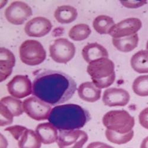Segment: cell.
<instances>
[{
    "mask_svg": "<svg viewBox=\"0 0 148 148\" xmlns=\"http://www.w3.org/2000/svg\"><path fill=\"white\" fill-rule=\"evenodd\" d=\"M104 126L109 130L119 133H127L134 126V118L125 110H112L103 118Z\"/></svg>",
    "mask_w": 148,
    "mask_h": 148,
    "instance_id": "cell-4",
    "label": "cell"
},
{
    "mask_svg": "<svg viewBox=\"0 0 148 148\" xmlns=\"http://www.w3.org/2000/svg\"><path fill=\"white\" fill-rule=\"evenodd\" d=\"M1 53V75L0 81L3 82L7 79L12 73L13 68L16 65L14 55L9 49L2 47L0 49Z\"/></svg>",
    "mask_w": 148,
    "mask_h": 148,
    "instance_id": "cell-14",
    "label": "cell"
},
{
    "mask_svg": "<svg viewBox=\"0 0 148 148\" xmlns=\"http://www.w3.org/2000/svg\"><path fill=\"white\" fill-rule=\"evenodd\" d=\"M139 120L140 125L148 129V107L143 109L139 115Z\"/></svg>",
    "mask_w": 148,
    "mask_h": 148,
    "instance_id": "cell-30",
    "label": "cell"
},
{
    "mask_svg": "<svg viewBox=\"0 0 148 148\" xmlns=\"http://www.w3.org/2000/svg\"><path fill=\"white\" fill-rule=\"evenodd\" d=\"M91 30L87 24L80 23L73 26L69 32V37L74 41H82L87 39Z\"/></svg>",
    "mask_w": 148,
    "mask_h": 148,
    "instance_id": "cell-24",
    "label": "cell"
},
{
    "mask_svg": "<svg viewBox=\"0 0 148 148\" xmlns=\"http://www.w3.org/2000/svg\"><path fill=\"white\" fill-rule=\"evenodd\" d=\"M33 14L32 8L26 3L16 1L11 3L4 12L7 20L14 25H21Z\"/></svg>",
    "mask_w": 148,
    "mask_h": 148,
    "instance_id": "cell-9",
    "label": "cell"
},
{
    "mask_svg": "<svg viewBox=\"0 0 148 148\" xmlns=\"http://www.w3.org/2000/svg\"><path fill=\"white\" fill-rule=\"evenodd\" d=\"M36 133L41 142L45 145H51L58 140V129L50 122L38 125L36 128Z\"/></svg>",
    "mask_w": 148,
    "mask_h": 148,
    "instance_id": "cell-15",
    "label": "cell"
},
{
    "mask_svg": "<svg viewBox=\"0 0 148 148\" xmlns=\"http://www.w3.org/2000/svg\"><path fill=\"white\" fill-rule=\"evenodd\" d=\"M88 140V134L83 130H59L57 144L60 148H81Z\"/></svg>",
    "mask_w": 148,
    "mask_h": 148,
    "instance_id": "cell-8",
    "label": "cell"
},
{
    "mask_svg": "<svg viewBox=\"0 0 148 148\" xmlns=\"http://www.w3.org/2000/svg\"><path fill=\"white\" fill-rule=\"evenodd\" d=\"M112 42L113 46L118 51L121 52L127 53L133 51L138 46L139 36L136 33L125 38H113Z\"/></svg>",
    "mask_w": 148,
    "mask_h": 148,
    "instance_id": "cell-19",
    "label": "cell"
},
{
    "mask_svg": "<svg viewBox=\"0 0 148 148\" xmlns=\"http://www.w3.org/2000/svg\"><path fill=\"white\" fill-rule=\"evenodd\" d=\"M52 24L49 19L43 17H36L29 20L24 26L26 34L33 38H41L51 32Z\"/></svg>",
    "mask_w": 148,
    "mask_h": 148,
    "instance_id": "cell-12",
    "label": "cell"
},
{
    "mask_svg": "<svg viewBox=\"0 0 148 148\" xmlns=\"http://www.w3.org/2000/svg\"><path fill=\"white\" fill-rule=\"evenodd\" d=\"M76 90L75 81L68 74L59 71L46 70L34 79L32 94L49 104L56 106L70 100Z\"/></svg>",
    "mask_w": 148,
    "mask_h": 148,
    "instance_id": "cell-1",
    "label": "cell"
},
{
    "mask_svg": "<svg viewBox=\"0 0 148 148\" xmlns=\"http://www.w3.org/2000/svg\"><path fill=\"white\" fill-rule=\"evenodd\" d=\"M146 50L148 51V40H147V43H146Z\"/></svg>",
    "mask_w": 148,
    "mask_h": 148,
    "instance_id": "cell-32",
    "label": "cell"
},
{
    "mask_svg": "<svg viewBox=\"0 0 148 148\" xmlns=\"http://www.w3.org/2000/svg\"><path fill=\"white\" fill-rule=\"evenodd\" d=\"M142 23L138 18H128L123 20L110 30L109 34L113 38H121L136 34L142 28Z\"/></svg>",
    "mask_w": 148,
    "mask_h": 148,
    "instance_id": "cell-11",
    "label": "cell"
},
{
    "mask_svg": "<svg viewBox=\"0 0 148 148\" xmlns=\"http://www.w3.org/2000/svg\"><path fill=\"white\" fill-rule=\"evenodd\" d=\"M17 141L18 147L21 148H39L42 145V142L36 132L27 128Z\"/></svg>",
    "mask_w": 148,
    "mask_h": 148,
    "instance_id": "cell-21",
    "label": "cell"
},
{
    "mask_svg": "<svg viewBox=\"0 0 148 148\" xmlns=\"http://www.w3.org/2000/svg\"><path fill=\"white\" fill-rule=\"evenodd\" d=\"M113 19L110 16L100 15L94 18L93 27L94 30L100 34H109L110 30L115 25Z\"/></svg>",
    "mask_w": 148,
    "mask_h": 148,
    "instance_id": "cell-22",
    "label": "cell"
},
{
    "mask_svg": "<svg viewBox=\"0 0 148 148\" xmlns=\"http://www.w3.org/2000/svg\"><path fill=\"white\" fill-rule=\"evenodd\" d=\"M78 94L81 100L94 103L100 99L101 89L97 88L92 82H85L79 86Z\"/></svg>",
    "mask_w": 148,
    "mask_h": 148,
    "instance_id": "cell-16",
    "label": "cell"
},
{
    "mask_svg": "<svg viewBox=\"0 0 148 148\" xmlns=\"http://www.w3.org/2000/svg\"><path fill=\"white\" fill-rule=\"evenodd\" d=\"M133 92L140 97L148 96V75H141L134 79L132 85Z\"/></svg>",
    "mask_w": 148,
    "mask_h": 148,
    "instance_id": "cell-26",
    "label": "cell"
},
{
    "mask_svg": "<svg viewBox=\"0 0 148 148\" xmlns=\"http://www.w3.org/2000/svg\"><path fill=\"white\" fill-rule=\"evenodd\" d=\"M133 69L139 73H148V51L141 50L134 54L130 60Z\"/></svg>",
    "mask_w": 148,
    "mask_h": 148,
    "instance_id": "cell-20",
    "label": "cell"
},
{
    "mask_svg": "<svg viewBox=\"0 0 148 148\" xmlns=\"http://www.w3.org/2000/svg\"><path fill=\"white\" fill-rule=\"evenodd\" d=\"M82 56L84 59L90 64L98 59L108 58V53L107 49L100 44L91 43L84 47L82 51Z\"/></svg>",
    "mask_w": 148,
    "mask_h": 148,
    "instance_id": "cell-17",
    "label": "cell"
},
{
    "mask_svg": "<svg viewBox=\"0 0 148 148\" xmlns=\"http://www.w3.org/2000/svg\"><path fill=\"white\" fill-rule=\"evenodd\" d=\"M19 56L24 64L36 66L45 61L46 52L44 47L39 41L27 40L23 42L20 46Z\"/></svg>",
    "mask_w": 148,
    "mask_h": 148,
    "instance_id": "cell-5",
    "label": "cell"
},
{
    "mask_svg": "<svg viewBox=\"0 0 148 148\" xmlns=\"http://www.w3.org/2000/svg\"><path fill=\"white\" fill-rule=\"evenodd\" d=\"M1 107V127L12 124L14 116L10 111L2 104H0Z\"/></svg>",
    "mask_w": 148,
    "mask_h": 148,
    "instance_id": "cell-27",
    "label": "cell"
},
{
    "mask_svg": "<svg viewBox=\"0 0 148 148\" xmlns=\"http://www.w3.org/2000/svg\"><path fill=\"white\" fill-rule=\"evenodd\" d=\"M9 94L16 98H24L33 92V85L27 75L14 76L7 85Z\"/></svg>",
    "mask_w": 148,
    "mask_h": 148,
    "instance_id": "cell-10",
    "label": "cell"
},
{
    "mask_svg": "<svg viewBox=\"0 0 148 148\" xmlns=\"http://www.w3.org/2000/svg\"><path fill=\"white\" fill-rule=\"evenodd\" d=\"M107 139L111 143L116 145H123L129 142L133 138L134 131L132 130L127 133H119L107 129L105 132Z\"/></svg>",
    "mask_w": 148,
    "mask_h": 148,
    "instance_id": "cell-25",
    "label": "cell"
},
{
    "mask_svg": "<svg viewBox=\"0 0 148 148\" xmlns=\"http://www.w3.org/2000/svg\"><path fill=\"white\" fill-rule=\"evenodd\" d=\"M24 112L31 119L36 121L48 119L52 107L50 104L36 96L30 97L23 102Z\"/></svg>",
    "mask_w": 148,
    "mask_h": 148,
    "instance_id": "cell-7",
    "label": "cell"
},
{
    "mask_svg": "<svg viewBox=\"0 0 148 148\" xmlns=\"http://www.w3.org/2000/svg\"><path fill=\"white\" fill-rule=\"evenodd\" d=\"M54 16L60 24H69L75 21L78 17L77 10L71 5H64L57 7Z\"/></svg>",
    "mask_w": 148,
    "mask_h": 148,
    "instance_id": "cell-18",
    "label": "cell"
},
{
    "mask_svg": "<svg viewBox=\"0 0 148 148\" xmlns=\"http://www.w3.org/2000/svg\"><path fill=\"white\" fill-rule=\"evenodd\" d=\"M87 71L92 82L100 89L110 87L116 79L114 64L108 58H103L91 62Z\"/></svg>",
    "mask_w": 148,
    "mask_h": 148,
    "instance_id": "cell-3",
    "label": "cell"
},
{
    "mask_svg": "<svg viewBox=\"0 0 148 148\" xmlns=\"http://www.w3.org/2000/svg\"><path fill=\"white\" fill-rule=\"evenodd\" d=\"M146 1H120V3L128 8H138L141 7L147 4Z\"/></svg>",
    "mask_w": 148,
    "mask_h": 148,
    "instance_id": "cell-29",
    "label": "cell"
},
{
    "mask_svg": "<svg viewBox=\"0 0 148 148\" xmlns=\"http://www.w3.org/2000/svg\"><path fill=\"white\" fill-rule=\"evenodd\" d=\"M75 45L66 38L56 39L49 47L50 56L59 64H67L75 56Z\"/></svg>",
    "mask_w": 148,
    "mask_h": 148,
    "instance_id": "cell-6",
    "label": "cell"
},
{
    "mask_svg": "<svg viewBox=\"0 0 148 148\" xmlns=\"http://www.w3.org/2000/svg\"><path fill=\"white\" fill-rule=\"evenodd\" d=\"M140 147L141 148H148V136L145 138L140 145Z\"/></svg>",
    "mask_w": 148,
    "mask_h": 148,
    "instance_id": "cell-31",
    "label": "cell"
},
{
    "mask_svg": "<svg viewBox=\"0 0 148 148\" xmlns=\"http://www.w3.org/2000/svg\"><path fill=\"white\" fill-rule=\"evenodd\" d=\"M90 119L88 110L75 104H67L52 108L48 120L59 130H69L83 127Z\"/></svg>",
    "mask_w": 148,
    "mask_h": 148,
    "instance_id": "cell-2",
    "label": "cell"
},
{
    "mask_svg": "<svg viewBox=\"0 0 148 148\" xmlns=\"http://www.w3.org/2000/svg\"><path fill=\"white\" fill-rule=\"evenodd\" d=\"M130 99L128 91L123 88H110L104 91L103 102L108 107H123L126 106Z\"/></svg>",
    "mask_w": 148,
    "mask_h": 148,
    "instance_id": "cell-13",
    "label": "cell"
},
{
    "mask_svg": "<svg viewBox=\"0 0 148 148\" xmlns=\"http://www.w3.org/2000/svg\"><path fill=\"white\" fill-rule=\"evenodd\" d=\"M0 104H3L14 117H18L24 112L22 101L13 96H7L2 98Z\"/></svg>",
    "mask_w": 148,
    "mask_h": 148,
    "instance_id": "cell-23",
    "label": "cell"
},
{
    "mask_svg": "<svg viewBox=\"0 0 148 148\" xmlns=\"http://www.w3.org/2000/svg\"><path fill=\"white\" fill-rule=\"evenodd\" d=\"M27 127L22 126H19V125H16V126H10L8 127L6 129H5V131L8 132L11 134V135L13 136V138L16 140H18L21 134L23 133V132L26 130Z\"/></svg>",
    "mask_w": 148,
    "mask_h": 148,
    "instance_id": "cell-28",
    "label": "cell"
}]
</instances>
